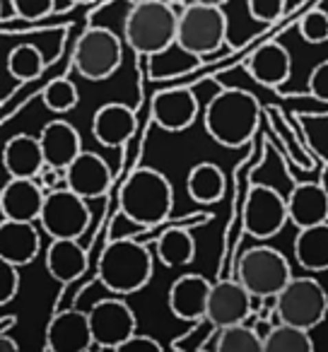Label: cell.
Masks as SVG:
<instances>
[{
	"instance_id": "6da1fadb",
	"label": "cell",
	"mask_w": 328,
	"mask_h": 352,
	"mask_svg": "<svg viewBox=\"0 0 328 352\" xmlns=\"http://www.w3.org/2000/svg\"><path fill=\"white\" fill-rule=\"evenodd\" d=\"M261 121V104L244 89H220L203 113L206 133L222 147H244Z\"/></svg>"
},
{
	"instance_id": "7a4b0ae2",
	"label": "cell",
	"mask_w": 328,
	"mask_h": 352,
	"mask_svg": "<svg viewBox=\"0 0 328 352\" xmlns=\"http://www.w3.org/2000/svg\"><path fill=\"white\" fill-rule=\"evenodd\" d=\"M121 215L128 222L152 227L172 215L174 188L167 176L150 166H140L126 179L121 188Z\"/></svg>"
},
{
	"instance_id": "3957f363",
	"label": "cell",
	"mask_w": 328,
	"mask_h": 352,
	"mask_svg": "<svg viewBox=\"0 0 328 352\" xmlns=\"http://www.w3.org/2000/svg\"><path fill=\"white\" fill-rule=\"evenodd\" d=\"M152 254L145 244L131 236H113L99 256L97 278L113 294H135L150 283Z\"/></svg>"
},
{
	"instance_id": "277c9868",
	"label": "cell",
	"mask_w": 328,
	"mask_h": 352,
	"mask_svg": "<svg viewBox=\"0 0 328 352\" xmlns=\"http://www.w3.org/2000/svg\"><path fill=\"white\" fill-rule=\"evenodd\" d=\"M179 12L169 0H142L123 20V41L140 56H155L177 41Z\"/></svg>"
},
{
	"instance_id": "5b68a950",
	"label": "cell",
	"mask_w": 328,
	"mask_h": 352,
	"mask_svg": "<svg viewBox=\"0 0 328 352\" xmlns=\"http://www.w3.org/2000/svg\"><path fill=\"white\" fill-rule=\"evenodd\" d=\"M227 30H230V22L220 6L191 3L179 12L177 44L188 54L203 58L222 49V44L227 41Z\"/></svg>"
},
{
	"instance_id": "8992f818",
	"label": "cell",
	"mask_w": 328,
	"mask_h": 352,
	"mask_svg": "<svg viewBox=\"0 0 328 352\" xmlns=\"http://www.w3.org/2000/svg\"><path fill=\"white\" fill-rule=\"evenodd\" d=\"M292 278L289 261L273 246H251L237 261V280L254 297L278 294Z\"/></svg>"
},
{
	"instance_id": "52a82bcc",
	"label": "cell",
	"mask_w": 328,
	"mask_h": 352,
	"mask_svg": "<svg viewBox=\"0 0 328 352\" xmlns=\"http://www.w3.org/2000/svg\"><path fill=\"white\" fill-rule=\"evenodd\" d=\"M278 316L285 323H294L307 331L323 323L328 314V294L318 280L302 275L292 278L278 292Z\"/></svg>"
},
{
	"instance_id": "ba28073f",
	"label": "cell",
	"mask_w": 328,
	"mask_h": 352,
	"mask_svg": "<svg viewBox=\"0 0 328 352\" xmlns=\"http://www.w3.org/2000/svg\"><path fill=\"white\" fill-rule=\"evenodd\" d=\"M123 41L104 27H92L78 39L73 54V65L85 80H107L121 68Z\"/></svg>"
},
{
	"instance_id": "9c48e42d",
	"label": "cell",
	"mask_w": 328,
	"mask_h": 352,
	"mask_svg": "<svg viewBox=\"0 0 328 352\" xmlns=\"http://www.w3.org/2000/svg\"><path fill=\"white\" fill-rule=\"evenodd\" d=\"M89 206L83 196L70 191L68 186L46 191V201L41 208V230L51 239H80L89 227Z\"/></svg>"
},
{
	"instance_id": "30bf717a",
	"label": "cell",
	"mask_w": 328,
	"mask_h": 352,
	"mask_svg": "<svg viewBox=\"0 0 328 352\" xmlns=\"http://www.w3.org/2000/svg\"><path fill=\"white\" fill-rule=\"evenodd\" d=\"M289 222L287 196L270 186H251L244 201V232L259 241H268Z\"/></svg>"
},
{
	"instance_id": "8fae6325",
	"label": "cell",
	"mask_w": 328,
	"mask_h": 352,
	"mask_svg": "<svg viewBox=\"0 0 328 352\" xmlns=\"http://www.w3.org/2000/svg\"><path fill=\"white\" fill-rule=\"evenodd\" d=\"M94 345L104 350H118L131 336L138 333V318L123 299H99L89 309Z\"/></svg>"
},
{
	"instance_id": "7c38bea8",
	"label": "cell",
	"mask_w": 328,
	"mask_h": 352,
	"mask_svg": "<svg viewBox=\"0 0 328 352\" xmlns=\"http://www.w3.org/2000/svg\"><path fill=\"white\" fill-rule=\"evenodd\" d=\"M198 111H201L198 97L193 94L191 87H184V85L160 89L152 97L150 104L152 121L162 131H169V133H179L191 128V123L198 118Z\"/></svg>"
},
{
	"instance_id": "4fadbf2b",
	"label": "cell",
	"mask_w": 328,
	"mask_h": 352,
	"mask_svg": "<svg viewBox=\"0 0 328 352\" xmlns=\"http://www.w3.org/2000/svg\"><path fill=\"white\" fill-rule=\"evenodd\" d=\"M251 311H254V294L239 280L234 278L212 283L206 318H210L217 328L246 321L251 316Z\"/></svg>"
},
{
	"instance_id": "5bb4252c",
	"label": "cell",
	"mask_w": 328,
	"mask_h": 352,
	"mask_svg": "<svg viewBox=\"0 0 328 352\" xmlns=\"http://www.w3.org/2000/svg\"><path fill=\"white\" fill-rule=\"evenodd\" d=\"M94 347L89 311L65 309L58 311L46 326V350L51 352H87Z\"/></svg>"
},
{
	"instance_id": "9a60e30c",
	"label": "cell",
	"mask_w": 328,
	"mask_h": 352,
	"mask_svg": "<svg viewBox=\"0 0 328 352\" xmlns=\"http://www.w3.org/2000/svg\"><path fill=\"white\" fill-rule=\"evenodd\" d=\"M65 186L85 201L102 198L111 186V169L99 155L83 150L65 169Z\"/></svg>"
},
{
	"instance_id": "2e32d148",
	"label": "cell",
	"mask_w": 328,
	"mask_h": 352,
	"mask_svg": "<svg viewBox=\"0 0 328 352\" xmlns=\"http://www.w3.org/2000/svg\"><path fill=\"white\" fill-rule=\"evenodd\" d=\"M212 283H208L203 275L186 273L179 275L172 283L167 294L169 311L182 321H201L208 314V297H210Z\"/></svg>"
},
{
	"instance_id": "e0dca14e",
	"label": "cell",
	"mask_w": 328,
	"mask_h": 352,
	"mask_svg": "<svg viewBox=\"0 0 328 352\" xmlns=\"http://www.w3.org/2000/svg\"><path fill=\"white\" fill-rule=\"evenodd\" d=\"M44 201L46 191L41 184H36L34 179L10 176V182L3 186V193H0V210L8 220L36 222L41 215V208H44Z\"/></svg>"
},
{
	"instance_id": "ac0fdd59",
	"label": "cell",
	"mask_w": 328,
	"mask_h": 352,
	"mask_svg": "<svg viewBox=\"0 0 328 352\" xmlns=\"http://www.w3.org/2000/svg\"><path fill=\"white\" fill-rule=\"evenodd\" d=\"M138 128V118L128 104L109 102L94 111L92 135L104 147H121L133 138Z\"/></svg>"
},
{
	"instance_id": "d6986e66",
	"label": "cell",
	"mask_w": 328,
	"mask_h": 352,
	"mask_svg": "<svg viewBox=\"0 0 328 352\" xmlns=\"http://www.w3.org/2000/svg\"><path fill=\"white\" fill-rule=\"evenodd\" d=\"M39 249L41 234L34 227V222L3 217V225H0V258L10 261L15 265H27L39 256Z\"/></svg>"
},
{
	"instance_id": "ffe728a7",
	"label": "cell",
	"mask_w": 328,
	"mask_h": 352,
	"mask_svg": "<svg viewBox=\"0 0 328 352\" xmlns=\"http://www.w3.org/2000/svg\"><path fill=\"white\" fill-rule=\"evenodd\" d=\"M289 222L297 230L328 222V193L318 182H304L289 191L287 196Z\"/></svg>"
},
{
	"instance_id": "44dd1931",
	"label": "cell",
	"mask_w": 328,
	"mask_h": 352,
	"mask_svg": "<svg viewBox=\"0 0 328 352\" xmlns=\"http://www.w3.org/2000/svg\"><path fill=\"white\" fill-rule=\"evenodd\" d=\"M3 164H6L8 174L15 179H36L46 164L41 140L30 133H17V135L8 138L6 147H3Z\"/></svg>"
},
{
	"instance_id": "7402d4cb",
	"label": "cell",
	"mask_w": 328,
	"mask_h": 352,
	"mask_svg": "<svg viewBox=\"0 0 328 352\" xmlns=\"http://www.w3.org/2000/svg\"><path fill=\"white\" fill-rule=\"evenodd\" d=\"M41 147H44L46 164L68 169V164L83 152V140L73 123L68 121H51L39 133Z\"/></svg>"
},
{
	"instance_id": "603a6c76",
	"label": "cell",
	"mask_w": 328,
	"mask_h": 352,
	"mask_svg": "<svg viewBox=\"0 0 328 352\" xmlns=\"http://www.w3.org/2000/svg\"><path fill=\"white\" fill-rule=\"evenodd\" d=\"M89 268V256L78 239H51L46 249V270L58 283H73Z\"/></svg>"
},
{
	"instance_id": "cb8c5ba5",
	"label": "cell",
	"mask_w": 328,
	"mask_h": 352,
	"mask_svg": "<svg viewBox=\"0 0 328 352\" xmlns=\"http://www.w3.org/2000/svg\"><path fill=\"white\" fill-rule=\"evenodd\" d=\"M292 73V58L283 44H263L249 58V75L263 87H280Z\"/></svg>"
},
{
	"instance_id": "d4e9b609",
	"label": "cell",
	"mask_w": 328,
	"mask_h": 352,
	"mask_svg": "<svg viewBox=\"0 0 328 352\" xmlns=\"http://www.w3.org/2000/svg\"><path fill=\"white\" fill-rule=\"evenodd\" d=\"M294 258L309 273L328 270V222L299 230L294 236Z\"/></svg>"
},
{
	"instance_id": "484cf974",
	"label": "cell",
	"mask_w": 328,
	"mask_h": 352,
	"mask_svg": "<svg viewBox=\"0 0 328 352\" xmlns=\"http://www.w3.org/2000/svg\"><path fill=\"white\" fill-rule=\"evenodd\" d=\"M186 191L191 201L201 203V206L222 201V196H225V171L212 162H201V164L191 166L186 176Z\"/></svg>"
},
{
	"instance_id": "4316f807",
	"label": "cell",
	"mask_w": 328,
	"mask_h": 352,
	"mask_svg": "<svg viewBox=\"0 0 328 352\" xmlns=\"http://www.w3.org/2000/svg\"><path fill=\"white\" fill-rule=\"evenodd\" d=\"M157 256L167 268L188 265L196 258V239L182 227H172L157 236Z\"/></svg>"
},
{
	"instance_id": "83f0119b",
	"label": "cell",
	"mask_w": 328,
	"mask_h": 352,
	"mask_svg": "<svg viewBox=\"0 0 328 352\" xmlns=\"http://www.w3.org/2000/svg\"><path fill=\"white\" fill-rule=\"evenodd\" d=\"M265 352H311L314 340L307 328L280 321L263 340Z\"/></svg>"
},
{
	"instance_id": "f1b7e54d",
	"label": "cell",
	"mask_w": 328,
	"mask_h": 352,
	"mask_svg": "<svg viewBox=\"0 0 328 352\" xmlns=\"http://www.w3.org/2000/svg\"><path fill=\"white\" fill-rule=\"evenodd\" d=\"M215 350L217 352H261L263 340L256 336L254 326H246V321L222 326L215 333Z\"/></svg>"
},
{
	"instance_id": "f546056e",
	"label": "cell",
	"mask_w": 328,
	"mask_h": 352,
	"mask_svg": "<svg viewBox=\"0 0 328 352\" xmlns=\"http://www.w3.org/2000/svg\"><path fill=\"white\" fill-rule=\"evenodd\" d=\"M44 56L36 46L32 44H20L10 51L8 56V73L15 80H22V82H30V80H36L41 73H44Z\"/></svg>"
},
{
	"instance_id": "4dcf8cb0",
	"label": "cell",
	"mask_w": 328,
	"mask_h": 352,
	"mask_svg": "<svg viewBox=\"0 0 328 352\" xmlns=\"http://www.w3.org/2000/svg\"><path fill=\"white\" fill-rule=\"evenodd\" d=\"M80 102V94L78 87H75L70 80L58 78V80H51L44 89V104L46 109L56 113H65V111H73Z\"/></svg>"
},
{
	"instance_id": "1f68e13d",
	"label": "cell",
	"mask_w": 328,
	"mask_h": 352,
	"mask_svg": "<svg viewBox=\"0 0 328 352\" xmlns=\"http://www.w3.org/2000/svg\"><path fill=\"white\" fill-rule=\"evenodd\" d=\"M297 32L307 44H326L328 41V12L311 8L297 22Z\"/></svg>"
},
{
	"instance_id": "d6a6232c",
	"label": "cell",
	"mask_w": 328,
	"mask_h": 352,
	"mask_svg": "<svg viewBox=\"0 0 328 352\" xmlns=\"http://www.w3.org/2000/svg\"><path fill=\"white\" fill-rule=\"evenodd\" d=\"M285 6L287 0H246V10L254 17L256 22H263V25H270V22L280 20L285 12Z\"/></svg>"
},
{
	"instance_id": "836d02e7",
	"label": "cell",
	"mask_w": 328,
	"mask_h": 352,
	"mask_svg": "<svg viewBox=\"0 0 328 352\" xmlns=\"http://www.w3.org/2000/svg\"><path fill=\"white\" fill-rule=\"evenodd\" d=\"M10 3H12V10L17 12V17L30 22L44 20L56 8V0H10Z\"/></svg>"
},
{
	"instance_id": "e575fe53",
	"label": "cell",
	"mask_w": 328,
	"mask_h": 352,
	"mask_svg": "<svg viewBox=\"0 0 328 352\" xmlns=\"http://www.w3.org/2000/svg\"><path fill=\"white\" fill-rule=\"evenodd\" d=\"M309 94L318 102L328 104V58L316 63L309 73Z\"/></svg>"
},
{
	"instance_id": "d590c367",
	"label": "cell",
	"mask_w": 328,
	"mask_h": 352,
	"mask_svg": "<svg viewBox=\"0 0 328 352\" xmlns=\"http://www.w3.org/2000/svg\"><path fill=\"white\" fill-rule=\"evenodd\" d=\"M17 268L20 265L10 263V261H3V275H0V280H3L0 302L3 304H10L17 297V292H20V273H17Z\"/></svg>"
},
{
	"instance_id": "8d00e7d4",
	"label": "cell",
	"mask_w": 328,
	"mask_h": 352,
	"mask_svg": "<svg viewBox=\"0 0 328 352\" xmlns=\"http://www.w3.org/2000/svg\"><path fill=\"white\" fill-rule=\"evenodd\" d=\"M133 350H155V352H160L162 342H157L155 338H150V336L135 333V336H131L121 347H118V352H133Z\"/></svg>"
},
{
	"instance_id": "74e56055",
	"label": "cell",
	"mask_w": 328,
	"mask_h": 352,
	"mask_svg": "<svg viewBox=\"0 0 328 352\" xmlns=\"http://www.w3.org/2000/svg\"><path fill=\"white\" fill-rule=\"evenodd\" d=\"M39 184L44 186V191H56L58 184L63 182L65 184V169H58V166H51V164H44V169L39 171Z\"/></svg>"
},
{
	"instance_id": "f35d334b",
	"label": "cell",
	"mask_w": 328,
	"mask_h": 352,
	"mask_svg": "<svg viewBox=\"0 0 328 352\" xmlns=\"http://www.w3.org/2000/svg\"><path fill=\"white\" fill-rule=\"evenodd\" d=\"M0 350L3 352H17L20 347H17L15 340H10V333H3V338H0Z\"/></svg>"
},
{
	"instance_id": "ab89813d",
	"label": "cell",
	"mask_w": 328,
	"mask_h": 352,
	"mask_svg": "<svg viewBox=\"0 0 328 352\" xmlns=\"http://www.w3.org/2000/svg\"><path fill=\"white\" fill-rule=\"evenodd\" d=\"M318 184H321V186L326 188V193H328V160H326V164L321 166V174H318Z\"/></svg>"
},
{
	"instance_id": "60d3db41",
	"label": "cell",
	"mask_w": 328,
	"mask_h": 352,
	"mask_svg": "<svg viewBox=\"0 0 328 352\" xmlns=\"http://www.w3.org/2000/svg\"><path fill=\"white\" fill-rule=\"evenodd\" d=\"M196 3H203V6H225L227 0H196Z\"/></svg>"
},
{
	"instance_id": "b9f144b4",
	"label": "cell",
	"mask_w": 328,
	"mask_h": 352,
	"mask_svg": "<svg viewBox=\"0 0 328 352\" xmlns=\"http://www.w3.org/2000/svg\"><path fill=\"white\" fill-rule=\"evenodd\" d=\"M70 3H78V6H87V3H92V0H70Z\"/></svg>"
},
{
	"instance_id": "7bdbcfd3",
	"label": "cell",
	"mask_w": 328,
	"mask_h": 352,
	"mask_svg": "<svg viewBox=\"0 0 328 352\" xmlns=\"http://www.w3.org/2000/svg\"><path fill=\"white\" fill-rule=\"evenodd\" d=\"M128 3H131V6H135V3H142V0H128Z\"/></svg>"
}]
</instances>
